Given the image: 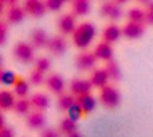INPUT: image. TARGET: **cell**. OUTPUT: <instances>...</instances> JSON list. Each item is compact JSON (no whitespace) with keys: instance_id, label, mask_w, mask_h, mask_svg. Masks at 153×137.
Wrapping results in <instances>:
<instances>
[{"instance_id":"1","label":"cell","mask_w":153,"mask_h":137,"mask_svg":"<svg viewBox=\"0 0 153 137\" xmlns=\"http://www.w3.org/2000/svg\"><path fill=\"white\" fill-rule=\"evenodd\" d=\"M95 35V28L91 23L85 22V23L79 24L76 30L73 34V40H74L75 46L79 48H85L91 43L93 38Z\"/></svg>"},{"instance_id":"2","label":"cell","mask_w":153,"mask_h":137,"mask_svg":"<svg viewBox=\"0 0 153 137\" xmlns=\"http://www.w3.org/2000/svg\"><path fill=\"white\" fill-rule=\"evenodd\" d=\"M101 102L108 108H116L120 103V93L116 87L113 86H105L101 92Z\"/></svg>"},{"instance_id":"3","label":"cell","mask_w":153,"mask_h":137,"mask_svg":"<svg viewBox=\"0 0 153 137\" xmlns=\"http://www.w3.org/2000/svg\"><path fill=\"white\" fill-rule=\"evenodd\" d=\"M13 54H15V57L19 61L24 62V63L31 62L32 58H34V51H32L31 45H28V43H26V42H19L18 45L13 47Z\"/></svg>"},{"instance_id":"4","label":"cell","mask_w":153,"mask_h":137,"mask_svg":"<svg viewBox=\"0 0 153 137\" xmlns=\"http://www.w3.org/2000/svg\"><path fill=\"white\" fill-rule=\"evenodd\" d=\"M24 8H26V11L30 15L35 16V18H40L47 10L46 3H42L39 0H27L24 3Z\"/></svg>"},{"instance_id":"5","label":"cell","mask_w":153,"mask_h":137,"mask_svg":"<svg viewBox=\"0 0 153 137\" xmlns=\"http://www.w3.org/2000/svg\"><path fill=\"white\" fill-rule=\"evenodd\" d=\"M101 12L103 16L109 19H118L121 16V7L120 3L116 1H106L101 5Z\"/></svg>"},{"instance_id":"6","label":"cell","mask_w":153,"mask_h":137,"mask_svg":"<svg viewBox=\"0 0 153 137\" xmlns=\"http://www.w3.org/2000/svg\"><path fill=\"white\" fill-rule=\"evenodd\" d=\"M91 87H93V83L90 81H87V79H74V81L71 82V85H70L71 92L78 95V97L79 95L89 94Z\"/></svg>"},{"instance_id":"7","label":"cell","mask_w":153,"mask_h":137,"mask_svg":"<svg viewBox=\"0 0 153 137\" xmlns=\"http://www.w3.org/2000/svg\"><path fill=\"white\" fill-rule=\"evenodd\" d=\"M95 61H97L95 54L82 53L76 57L75 63H76V67L81 68V70H89V68H91L95 65Z\"/></svg>"},{"instance_id":"8","label":"cell","mask_w":153,"mask_h":137,"mask_svg":"<svg viewBox=\"0 0 153 137\" xmlns=\"http://www.w3.org/2000/svg\"><path fill=\"white\" fill-rule=\"evenodd\" d=\"M122 34L126 38H129V39H137V38H140L141 35L144 34V27L138 23L129 22V23L122 28Z\"/></svg>"},{"instance_id":"9","label":"cell","mask_w":153,"mask_h":137,"mask_svg":"<svg viewBox=\"0 0 153 137\" xmlns=\"http://www.w3.org/2000/svg\"><path fill=\"white\" fill-rule=\"evenodd\" d=\"M66 47H67L66 40L62 36H54V38H51L50 42H48V50L53 54H55V55L63 54L65 51H66Z\"/></svg>"},{"instance_id":"10","label":"cell","mask_w":153,"mask_h":137,"mask_svg":"<svg viewBox=\"0 0 153 137\" xmlns=\"http://www.w3.org/2000/svg\"><path fill=\"white\" fill-rule=\"evenodd\" d=\"M95 57L100 59H103V61L109 62L113 59V50H111L110 45L108 42H102L95 47V51H94Z\"/></svg>"},{"instance_id":"11","label":"cell","mask_w":153,"mask_h":137,"mask_svg":"<svg viewBox=\"0 0 153 137\" xmlns=\"http://www.w3.org/2000/svg\"><path fill=\"white\" fill-rule=\"evenodd\" d=\"M58 26L59 30H61L63 34H70V32L75 31V20H74V16L73 15H63L61 16L58 22Z\"/></svg>"},{"instance_id":"12","label":"cell","mask_w":153,"mask_h":137,"mask_svg":"<svg viewBox=\"0 0 153 137\" xmlns=\"http://www.w3.org/2000/svg\"><path fill=\"white\" fill-rule=\"evenodd\" d=\"M31 40L35 47H45V46H48V42H50L47 34L40 28H35L31 32Z\"/></svg>"},{"instance_id":"13","label":"cell","mask_w":153,"mask_h":137,"mask_svg":"<svg viewBox=\"0 0 153 137\" xmlns=\"http://www.w3.org/2000/svg\"><path fill=\"white\" fill-rule=\"evenodd\" d=\"M47 86L51 92L59 94V93L63 92L65 82H63V79H62L61 75H58V74H53V75H50L47 78Z\"/></svg>"},{"instance_id":"14","label":"cell","mask_w":153,"mask_h":137,"mask_svg":"<svg viewBox=\"0 0 153 137\" xmlns=\"http://www.w3.org/2000/svg\"><path fill=\"white\" fill-rule=\"evenodd\" d=\"M108 73H106V70H102V68H98V70H95L94 73L91 74V79H90V82L93 83V86H97V87H105L106 83H108Z\"/></svg>"},{"instance_id":"15","label":"cell","mask_w":153,"mask_h":137,"mask_svg":"<svg viewBox=\"0 0 153 137\" xmlns=\"http://www.w3.org/2000/svg\"><path fill=\"white\" fill-rule=\"evenodd\" d=\"M76 103L82 108L83 113H90L93 109L95 108V98L90 94H86V95H79L78 100H76Z\"/></svg>"},{"instance_id":"16","label":"cell","mask_w":153,"mask_h":137,"mask_svg":"<svg viewBox=\"0 0 153 137\" xmlns=\"http://www.w3.org/2000/svg\"><path fill=\"white\" fill-rule=\"evenodd\" d=\"M46 122V117L43 113H40V112H34V113H31L28 116V118H27V124H28L30 128H32V129H39V128H42L43 125H45Z\"/></svg>"},{"instance_id":"17","label":"cell","mask_w":153,"mask_h":137,"mask_svg":"<svg viewBox=\"0 0 153 137\" xmlns=\"http://www.w3.org/2000/svg\"><path fill=\"white\" fill-rule=\"evenodd\" d=\"M120 35H121L120 27L116 26V24H110V26H108L105 28V31H103V39H105V42L111 43V42H116L120 38Z\"/></svg>"},{"instance_id":"18","label":"cell","mask_w":153,"mask_h":137,"mask_svg":"<svg viewBox=\"0 0 153 137\" xmlns=\"http://www.w3.org/2000/svg\"><path fill=\"white\" fill-rule=\"evenodd\" d=\"M15 105H16L15 97H13L10 92L3 90V92L0 93V106H1V109L8 110V109H11V108H15Z\"/></svg>"},{"instance_id":"19","label":"cell","mask_w":153,"mask_h":137,"mask_svg":"<svg viewBox=\"0 0 153 137\" xmlns=\"http://www.w3.org/2000/svg\"><path fill=\"white\" fill-rule=\"evenodd\" d=\"M105 70H106V73H108L109 78L114 79V81H117V79L121 78V70H120V66L116 61H113V59L109 61V62H106Z\"/></svg>"},{"instance_id":"20","label":"cell","mask_w":153,"mask_h":137,"mask_svg":"<svg viewBox=\"0 0 153 137\" xmlns=\"http://www.w3.org/2000/svg\"><path fill=\"white\" fill-rule=\"evenodd\" d=\"M7 18L10 23H19V22L23 20L24 18V11L20 7H13V8H8L7 12Z\"/></svg>"},{"instance_id":"21","label":"cell","mask_w":153,"mask_h":137,"mask_svg":"<svg viewBox=\"0 0 153 137\" xmlns=\"http://www.w3.org/2000/svg\"><path fill=\"white\" fill-rule=\"evenodd\" d=\"M31 103L38 110H43V109H46L48 106L50 100H48V97L46 94H35L34 97L31 98Z\"/></svg>"},{"instance_id":"22","label":"cell","mask_w":153,"mask_h":137,"mask_svg":"<svg viewBox=\"0 0 153 137\" xmlns=\"http://www.w3.org/2000/svg\"><path fill=\"white\" fill-rule=\"evenodd\" d=\"M73 11L76 15H86L90 11V3L87 0H75L73 3Z\"/></svg>"},{"instance_id":"23","label":"cell","mask_w":153,"mask_h":137,"mask_svg":"<svg viewBox=\"0 0 153 137\" xmlns=\"http://www.w3.org/2000/svg\"><path fill=\"white\" fill-rule=\"evenodd\" d=\"M128 16H129L130 22H133V23L141 24L144 20H146V13H145V11L140 10V8H132V10L128 12Z\"/></svg>"},{"instance_id":"24","label":"cell","mask_w":153,"mask_h":137,"mask_svg":"<svg viewBox=\"0 0 153 137\" xmlns=\"http://www.w3.org/2000/svg\"><path fill=\"white\" fill-rule=\"evenodd\" d=\"M61 130L63 133H66L67 136L71 135V133L76 132V122L73 121V120H70L69 117H67V118H63L61 121Z\"/></svg>"},{"instance_id":"25","label":"cell","mask_w":153,"mask_h":137,"mask_svg":"<svg viewBox=\"0 0 153 137\" xmlns=\"http://www.w3.org/2000/svg\"><path fill=\"white\" fill-rule=\"evenodd\" d=\"M58 103H59V108H61L62 110H69V109L71 108L74 103H76V102H75V100H74V97H73V95L63 94V95H61Z\"/></svg>"},{"instance_id":"26","label":"cell","mask_w":153,"mask_h":137,"mask_svg":"<svg viewBox=\"0 0 153 137\" xmlns=\"http://www.w3.org/2000/svg\"><path fill=\"white\" fill-rule=\"evenodd\" d=\"M13 92L18 95H20V97H24L28 93V83L24 79H18L16 83L13 85Z\"/></svg>"},{"instance_id":"27","label":"cell","mask_w":153,"mask_h":137,"mask_svg":"<svg viewBox=\"0 0 153 137\" xmlns=\"http://www.w3.org/2000/svg\"><path fill=\"white\" fill-rule=\"evenodd\" d=\"M30 106H31V103H30V101L27 100H19L16 101V105H15V112L18 114H27L30 112Z\"/></svg>"},{"instance_id":"28","label":"cell","mask_w":153,"mask_h":137,"mask_svg":"<svg viewBox=\"0 0 153 137\" xmlns=\"http://www.w3.org/2000/svg\"><path fill=\"white\" fill-rule=\"evenodd\" d=\"M67 113H69V118L76 122L79 118H81V116H82V113H83V110H82V108L78 105V103H74V105H73L71 108L67 110Z\"/></svg>"},{"instance_id":"29","label":"cell","mask_w":153,"mask_h":137,"mask_svg":"<svg viewBox=\"0 0 153 137\" xmlns=\"http://www.w3.org/2000/svg\"><path fill=\"white\" fill-rule=\"evenodd\" d=\"M0 79H1V82L4 85H15L19 78L12 73V71H3Z\"/></svg>"},{"instance_id":"30","label":"cell","mask_w":153,"mask_h":137,"mask_svg":"<svg viewBox=\"0 0 153 137\" xmlns=\"http://www.w3.org/2000/svg\"><path fill=\"white\" fill-rule=\"evenodd\" d=\"M50 61L47 58H39L35 63V70L40 71V73H46V71L50 68Z\"/></svg>"},{"instance_id":"31","label":"cell","mask_w":153,"mask_h":137,"mask_svg":"<svg viewBox=\"0 0 153 137\" xmlns=\"http://www.w3.org/2000/svg\"><path fill=\"white\" fill-rule=\"evenodd\" d=\"M45 81V77H43V73H40V71L38 70H34L31 74H30V82H31L32 85H40L42 82Z\"/></svg>"},{"instance_id":"32","label":"cell","mask_w":153,"mask_h":137,"mask_svg":"<svg viewBox=\"0 0 153 137\" xmlns=\"http://www.w3.org/2000/svg\"><path fill=\"white\" fill-rule=\"evenodd\" d=\"M65 3L62 0H47L46 1V7L50 11H59L62 7H63Z\"/></svg>"},{"instance_id":"33","label":"cell","mask_w":153,"mask_h":137,"mask_svg":"<svg viewBox=\"0 0 153 137\" xmlns=\"http://www.w3.org/2000/svg\"><path fill=\"white\" fill-rule=\"evenodd\" d=\"M146 22L149 24H153V1H148L146 3Z\"/></svg>"},{"instance_id":"34","label":"cell","mask_w":153,"mask_h":137,"mask_svg":"<svg viewBox=\"0 0 153 137\" xmlns=\"http://www.w3.org/2000/svg\"><path fill=\"white\" fill-rule=\"evenodd\" d=\"M40 137H61V136H59V133L56 132L55 129L47 128V129H45L42 133H40Z\"/></svg>"},{"instance_id":"35","label":"cell","mask_w":153,"mask_h":137,"mask_svg":"<svg viewBox=\"0 0 153 137\" xmlns=\"http://www.w3.org/2000/svg\"><path fill=\"white\" fill-rule=\"evenodd\" d=\"M5 36H7V24L1 22L0 23V43L5 42Z\"/></svg>"},{"instance_id":"36","label":"cell","mask_w":153,"mask_h":137,"mask_svg":"<svg viewBox=\"0 0 153 137\" xmlns=\"http://www.w3.org/2000/svg\"><path fill=\"white\" fill-rule=\"evenodd\" d=\"M0 137H13V132L10 128H1L0 129Z\"/></svg>"},{"instance_id":"37","label":"cell","mask_w":153,"mask_h":137,"mask_svg":"<svg viewBox=\"0 0 153 137\" xmlns=\"http://www.w3.org/2000/svg\"><path fill=\"white\" fill-rule=\"evenodd\" d=\"M67 137H83V136H82L79 132H74V133H71V135H69Z\"/></svg>"}]
</instances>
